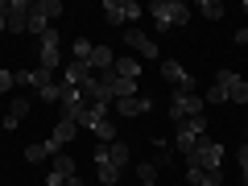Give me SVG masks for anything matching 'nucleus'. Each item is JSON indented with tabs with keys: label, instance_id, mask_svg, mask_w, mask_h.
I'll use <instances>...</instances> for the list:
<instances>
[{
	"label": "nucleus",
	"instance_id": "nucleus-7",
	"mask_svg": "<svg viewBox=\"0 0 248 186\" xmlns=\"http://www.w3.org/2000/svg\"><path fill=\"white\" fill-rule=\"evenodd\" d=\"M145 17V9L137 0H104V21L108 25H124V21H137Z\"/></svg>",
	"mask_w": 248,
	"mask_h": 186
},
{
	"label": "nucleus",
	"instance_id": "nucleus-22",
	"mask_svg": "<svg viewBox=\"0 0 248 186\" xmlns=\"http://www.w3.org/2000/svg\"><path fill=\"white\" fill-rule=\"evenodd\" d=\"M108 161H112L116 170H124L128 161H133V149H128V145H120V141H112V145H108Z\"/></svg>",
	"mask_w": 248,
	"mask_h": 186
},
{
	"label": "nucleus",
	"instance_id": "nucleus-1",
	"mask_svg": "<svg viewBox=\"0 0 248 186\" xmlns=\"http://www.w3.org/2000/svg\"><path fill=\"white\" fill-rule=\"evenodd\" d=\"M79 128H87L99 145H112L116 141V116L108 112V104H87L79 112Z\"/></svg>",
	"mask_w": 248,
	"mask_h": 186
},
{
	"label": "nucleus",
	"instance_id": "nucleus-21",
	"mask_svg": "<svg viewBox=\"0 0 248 186\" xmlns=\"http://www.w3.org/2000/svg\"><path fill=\"white\" fill-rule=\"evenodd\" d=\"M54 153H62L54 141H37V145H29V149H25V161L33 166V161H46V157H54Z\"/></svg>",
	"mask_w": 248,
	"mask_h": 186
},
{
	"label": "nucleus",
	"instance_id": "nucleus-8",
	"mask_svg": "<svg viewBox=\"0 0 248 186\" xmlns=\"http://www.w3.org/2000/svg\"><path fill=\"white\" fill-rule=\"evenodd\" d=\"M124 46L133 50V58H141V62H157V42H153L149 33H141V29H124Z\"/></svg>",
	"mask_w": 248,
	"mask_h": 186
},
{
	"label": "nucleus",
	"instance_id": "nucleus-26",
	"mask_svg": "<svg viewBox=\"0 0 248 186\" xmlns=\"http://www.w3.org/2000/svg\"><path fill=\"white\" fill-rule=\"evenodd\" d=\"M58 87H62V83H50V87H42V91H37V99H42V104H58Z\"/></svg>",
	"mask_w": 248,
	"mask_h": 186
},
{
	"label": "nucleus",
	"instance_id": "nucleus-20",
	"mask_svg": "<svg viewBox=\"0 0 248 186\" xmlns=\"http://www.w3.org/2000/svg\"><path fill=\"white\" fill-rule=\"evenodd\" d=\"M112 66H116V54L108 50V46H95V50H91V71L104 75V71H112Z\"/></svg>",
	"mask_w": 248,
	"mask_h": 186
},
{
	"label": "nucleus",
	"instance_id": "nucleus-35",
	"mask_svg": "<svg viewBox=\"0 0 248 186\" xmlns=\"http://www.w3.org/2000/svg\"><path fill=\"white\" fill-rule=\"evenodd\" d=\"M95 186H104V182H95Z\"/></svg>",
	"mask_w": 248,
	"mask_h": 186
},
{
	"label": "nucleus",
	"instance_id": "nucleus-16",
	"mask_svg": "<svg viewBox=\"0 0 248 186\" xmlns=\"http://www.w3.org/2000/svg\"><path fill=\"white\" fill-rule=\"evenodd\" d=\"M75 137H79V120H71V116H58V124H54V137H50V141L62 149V145H71Z\"/></svg>",
	"mask_w": 248,
	"mask_h": 186
},
{
	"label": "nucleus",
	"instance_id": "nucleus-19",
	"mask_svg": "<svg viewBox=\"0 0 248 186\" xmlns=\"http://www.w3.org/2000/svg\"><path fill=\"white\" fill-rule=\"evenodd\" d=\"M29 108H33V104H29L25 95H17V99L9 104V112H4V128H17V124L25 120V112H29Z\"/></svg>",
	"mask_w": 248,
	"mask_h": 186
},
{
	"label": "nucleus",
	"instance_id": "nucleus-12",
	"mask_svg": "<svg viewBox=\"0 0 248 186\" xmlns=\"http://www.w3.org/2000/svg\"><path fill=\"white\" fill-rule=\"evenodd\" d=\"M75 178V157L71 153H54V170L46 174V186H66Z\"/></svg>",
	"mask_w": 248,
	"mask_h": 186
},
{
	"label": "nucleus",
	"instance_id": "nucleus-4",
	"mask_svg": "<svg viewBox=\"0 0 248 186\" xmlns=\"http://www.w3.org/2000/svg\"><path fill=\"white\" fill-rule=\"evenodd\" d=\"M203 108H207V99L199 95V91H174V95H170V120L182 124V120H190V116H203Z\"/></svg>",
	"mask_w": 248,
	"mask_h": 186
},
{
	"label": "nucleus",
	"instance_id": "nucleus-18",
	"mask_svg": "<svg viewBox=\"0 0 248 186\" xmlns=\"http://www.w3.org/2000/svg\"><path fill=\"white\" fill-rule=\"evenodd\" d=\"M116 75H120V79H141V58H133V54H120V58H116V66H112Z\"/></svg>",
	"mask_w": 248,
	"mask_h": 186
},
{
	"label": "nucleus",
	"instance_id": "nucleus-2",
	"mask_svg": "<svg viewBox=\"0 0 248 186\" xmlns=\"http://www.w3.org/2000/svg\"><path fill=\"white\" fill-rule=\"evenodd\" d=\"M190 4H182V0H153L149 4V17L157 21V29H182L190 25Z\"/></svg>",
	"mask_w": 248,
	"mask_h": 186
},
{
	"label": "nucleus",
	"instance_id": "nucleus-13",
	"mask_svg": "<svg viewBox=\"0 0 248 186\" xmlns=\"http://www.w3.org/2000/svg\"><path fill=\"white\" fill-rule=\"evenodd\" d=\"M91 75H95V71H91V62H75L71 58L66 66H62V83H66V87H83Z\"/></svg>",
	"mask_w": 248,
	"mask_h": 186
},
{
	"label": "nucleus",
	"instance_id": "nucleus-28",
	"mask_svg": "<svg viewBox=\"0 0 248 186\" xmlns=\"http://www.w3.org/2000/svg\"><path fill=\"white\" fill-rule=\"evenodd\" d=\"M137 178H141V182H153V178H157V166H153V161H141V166H137Z\"/></svg>",
	"mask_w": 248,
	"mask_h": 186
},
{
	"label": "nucleus",
	"instance_id": "nucleus-9",
	"mask_svg": "<svg viewBox=\"0 0 248 186\" xmlns=\"http://www.w3.org/2000/svg\"><path fill=\"white\" fill-rule=\"evenodd\" d=\"M215 83L228 91V104H248V79H240L236 71H219Z\"/></svg>",
	"mask_w": 248,
	"mask_h": 186
},
{
	"label": "nucleus",
	"instance_id": "nucleus-33",
	"mask_svg": "<svg viewBox=\"0 0 248 186\" xmlns=\"http://www.w3.org/2000/svg\"><path fill=\"white\" fill-rule=\"evenodd\" d=\"M236 42H240V46H244V42H248V25H244V29H240V33H236Z\"/></svg>",
	"mask_w": 248,
	"mask_h": 186
},
{
	"label": "nucleus",
	"instance_id": "nucleus-31",
	"mask_svg": "<svg viewBox=\"0 0 248 186\" xmlns=\"http://www.w3.org/2000/svg\"><path fill=\"white\" fill-rule=\"evenodd\" d=\"M236 161H240V170H244V182H248V145H240V153H236Z\"/></svg>",
	"mask_w": 248,
	"mask_h": 186
},
{
	"label": "nucleus",
	"instance_id": "nucleus-17",
	"mask_svg": "<svg viewBox=\"0 0 248 186\" xmlns=\"http://www.w3.org/2000/svg\"><path fill=\"white\" fill-rule=\"evenodd\" d=\"M17 83H21V87H33V91H42V87H50V83H54V75L37 66V71H21V75H17Z\"/></svg>",
	"mask_w": 248,
	"mask_h": 186
},
{
	"label": "nucleus",
	"instance_id": "nucleus-10",
	"mask_svg": "<svg viewBox=\"0 0 248 186\" xmlns=\"http://www.w3.org/2000/svg\"><path fill=\"white\" fill-rule=\"evenodd\" d=\"M83 108H87L83 91H79V87H66V83H62V87H58V116H71V120H79Z\"/></svg>",
	"mask_w": 248,
	"mask_h": 186
},
{
	"label": "nucleus",
	"instance_id": "nucleus-23",
	"mask_svg": "<svg viewBox=\"0 0 248 186\" xmlns=\"http://www.w3.org/2000/svg\"><path fill=\"white\" fill-rule=\"evenodd\" d=\"M186 178H190V186H219L223 174H207V170H195V166H186Z\"/></svg>",
	"mask_w": 248,
	"mask_h": 186
},
{
	"label": "nucleus",
	"instance_id": "nucleus-29",
	"mask_svg": "<svg viewBox=\"0 0 248 186\" xmlns=\"http://www.w3.org/2000/svg\"><path fill=\"white\" fill-rule=\"evenodd\" d=\"M203 99H207V104H228V91H223V87H219V83H215V87H211V91H207V95H203Z\"/></svg>",
	"mask_w": 248,
	"mask_h": 186
},
{
	"label": "nucleus",
	"instance_id": "nucleus-14",
	"mask_svg": "<svg viewBox=\"0 0 248 186\" xmlns=\"http://www.w3.org/2000/svg\"><path fill=\"white\" fill-rule=\"evenodd\" d=\"M29 29V0H9V33Z\"/></svg>",
	"mask_w": 248,
	"mask_h": 186
},
{
	"label": "nucleus",
	"instance_id": "nucleus-3",
	"mask_svg": "<svg viewBox=\"0 0 248 186\" xmlns=\"http://www.w3.org/2000/svg\"><path fill=\"white\" fill-rule=\"evenodd\" d=\"M207 137V116H190V120H182V124H174V149L178 153H195V145Z\"/></svg>",
	"mask_w": 248,
	"mask_h": 186
},
{
	"label": "nucleus",
	"instance_id": "nucleus-6",
	"mask_svg": "<svg viewBox=\"0 0 248 186\" xmlns=\"http://www.w3.org/2000/svg\"><path fill=\"white\" fill-rule=\"evenodd\" d=\"M37 66H42V71H58V62H62V42H58V29H46L42 37H37Z\"/></svg>",
	"mask_w": 248,
	"mask_h": 186
},
{
	"label": "nucleus",
	"instance_id": "nucleus-30",
	"mask_svg": "<svg viewBox=\"0 0 248 186\" xmlns=\"http://www.w3.org/2000/svg\"><path fill=\"white\" fill-rule=\"evenodd\" d=\"M13 87H17V75H13V71H0V95L13 91Z\"/></svg>",
	"mask_w": 248,
	"mask_h": 186
},
{
	"label": "nucleus",
	"instance_id": "nucleus-27",
	"mask_svg": "<svg viewBox=\"0 0 248 186\" xmlns=\"http://www.w3.org/2000/svg\"><path fill=\"white\" fill-rule=\"evenodd\" d=\"M170 157H174V145L157 141V161H153V166H170Z\"/></svg>",
	"mask_w": 248,
	"mask_h": 186
},
{
	"label": "nucleus",
	"instance_id": "nucleus-32",
	"mask_svg": "<svg viewBox=\"0 0 248 186\" xmlns=\"http://www.w3.org/2000/svg\"><path fill=\"white\" fill-rule=\"evenodd\" d=\"M9 29V0H0V33Z\"/></svg>",
	"mask_w": 248,
	"mask_h": 186
},
{
	"label": "nucleus",
	"instance_id": "nucleus-11",
	"mask_svg": "<svg viewBox=\"0 0 248 186\" xmlns=\"http://www.w3.org/2000/svg\"><path fill=\"white\" fill-rule=\"evenodd\" d=\"M161 79H166L174 91H195V79H190V75H186V66H182V62H174V58L161 62Z\"/></svg>",
	"mask_w": 248,
	"mask_h": 186
},
{
	"label": "nucleus",
	"instance_id": "nucleus-34",
	"mask_svg": "<svg viewBox=\"0 0 248 186\" xmlns=\"http://www.w3.org/2000/svg\"><path fill=\"white\" fill-rule=\"evenodd\" d=\"M141 186H153V182H141Z\"/></svg>",
	"mask_w": 248,
	"mask_h": 186
},
{
	"label": "nucleus",
	"instance_id": "nucleus-24",
	"mask_svg": "<svg viewBox=\"0 0 248 186\" xmlns=\"http://www.w3.org/2000/svg\"><path fill=\"white\" fill-rule=\"evenodd\" d=\"M195 13L207 17V21H223V17H228V9H223L219 0H203V4H195Z\"/></svg>",
	"mask_w": 248,
	"mask_h": 186
},
{
	"label": "nucleus",
	"instance_id": "nucleus-15",
	"mask_svg": "<svg viewBox=\"0 0 248 186\" xmlns=\"http://www.w3.org/2000/svg\"><path fill=\"white\" fill-rule=\"evenodd\" d=\"M149 99L145 95H128V99H116V116H124V120H133V116H145L149 112Z\"/></svg>",
	"mask_w": 248,
	"mask_h": 186
},
{
	"label": "nucleus",
	"instance_id": "nucleus-5",
	"mask_svg": "<svg viewBox=\"0 0 248 186\" xmlns=\"http://www.w3.org/2000/svg\"><path fill=\"white\" fill-rule=\"evenodd\" d=\"M186 166L207 170V174H219V166H223V145H215L211 137H203V141L195 145V153L186 157Z\"/></svg>",
	"mask_w": 248,
	"mask_h": 186
},
{
	"label": "nucleus",
	"instance_id": "nucleus-36",
	"mask_svg": "<svg viewBox=\"0 0 248 186\" xmlns=\"http://www.w3.org/2000/svg\"><path fill=\"white\" fill-rule=\"evenodd\" d=\"M42 186H46V182H42Z\"/></svg>",
	"mask_w": 248,
	"mask_h": 186
},
{
	"label": "nucleus",
	"instance_id": "nucleus-25",
	"mask_svg": "<svg viewBox=\"0 0 248 186\" xmlns=\"http://www.w3.org/2000/svg\"><path fill=\"white\" fill-rule=\"evenodd\" d=\"M71 50H75V62H91V50H95V42H87V37H79V42H75Z\"/></svg>",
	"mask_w": 248,
	"mask_h": 186
}]
</instances>
